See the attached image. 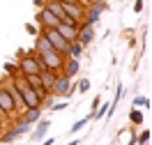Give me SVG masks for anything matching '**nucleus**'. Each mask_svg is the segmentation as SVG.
<instances>
[{"label":"nucleus","instance_id":"f257e3e1","mask_svg":"<svg viewBox=\"0 0 152 145\" xmlns=\"http://www.w3.org/2000/svg\"><path fill=\"white\" fill-rule=\"evenodd\" d=\"M16 69H19L21 76H26V74H39L42 71V60L35 51H30V53H21L19 62H16Z\"/></svg>","mask_w":152,"mask_h":145},{"label":"nucleus","instance_id":"f03ea898","mask_svg":"<svg viewBox=\"0 0 152 145\" xmlns=\"http://www.w3.org/2000/svg\"><path fill=\"white\" fill-rule=\"evenodd\" d=\"M39 60H42V67L48 69V71H53V74H62V69H65V55H60L58 51H48V53H37Z\"/></svg>","mask_w":152,"mask_h":145},{"label":"nucleus","instance_id":"7ed1b4c3","mask_svg":"<svg viewBox=\"0 0 152 145\" xmlns=\"http://www.w3.org/2000/svg\"><path fill=\"white\" fill-rule=\"evenodd\" d=\"M42 32H44V35H46V39L51 42V48H53V51H58L60 55H65V58H67V51H69V42H67V39L62 37V35H60L56 28L42 30Z\"/></svg>","mask_w":152,"mask_h":145},{"label":"nucleus","instance_id":"20e7f679","mask_svg":"<svg viewBox=\"0 0 152 145\" xmlns=\"http://www.w3.org/2000/svg\"><path fill=\"white\" fill-rule=\"evenodd\" d=\"M30 127L32 125H28V122H23V120H16V122H14V127H10V129H7V131H5V134L0 136V143H12V141H14V138H19V136H26L30 131Z\"/></svg>","mask_w":152,"mask_h":145},{"label":"nucleus","instance_id":"39448f33","mask_svg":"<svg viewBox=\"0 0 152 145\" xmlns=\"http://www.w3.org/2000/svg\"><path fill=\"white\" fill-rule=\"evenodd\" d=\"M58 23L60 21L51 14V12L46 9V7H42V9H37V28L39 30H48V28H58Z\"/></svg>","mask_w":152,"mask_h":145},{"label":"nucleus","instance_id":"423d86ee","mask_svg":"<svg viewBox=\"0 0 152 145\" xmlns=\"http://www.w3.org/2000/svg\"><path fill=\"white\" fill-rule=\"evenodd\" d=\"M0 85L10 92L12 101H14V108H16V113H23V111H26V104H23V97H21V92L16 90V85L12 83V78H10V81H5V83H0Z\"/></svg>","mask_w":152,"mask_h":145},{"label":"nucleus","instance_id":"0eeeda50","mask_svg":"<svg viewBox=\"0 0 152 145\" xmlns=\"http://www.w3.org/2000/svg\"><path fill=\"white\" fill-rule=\"evenodd\" d=\"M104 9H106V2H95L92 7H88V9H86V16H83L81 23H86V26H95Z\"/></svg>","mask_w":152,"mask_h":145},{"label":"nucleus","instance_id":"6e6552de","mask_svg":"<svg viewBox=\"0 0 152 145\" xmlns=\"http://www.w3.org/2000/svg\"><path fill=\"white\" fill-rule=\"evenodd\" d=\"M69 85H72V78H67L65 74H58V76H56V83H53V87H51V95H56V97H65V99H67Z\"/></svg>","mask_w":152,"mask_h":145},{"label":"nucleus","instance_id":"1a4fd4ad","mask_svg":"<svg viewBox=\"0 0 152 145\" xmlns=\"http://www.w3.org/2000/svg\"><path fill=\"white\" fill-rule=\"evenodd\" d=\"M92 39H95V28H92V26H86V23H78V37H76V42H78L81 46H90Z\"/></svg>","mask_w":152,"mask_h":145},{"label":"nucleus","instance_id":"9d476101","mask_svg":"<svg viewBox=\"0 0 152 145\" xmlns=\"http://www.w3.org/2000/svg\"><path fill=\"white\" fill-rule=\"evenodd\" d=\"M0 108L7 113V115H16V108H14V101H12V97H10V92L5 90V87L0 85Z\"/></svg>","mask_w":152,"mask_h":145},{"label":"nucleus","instance_id":"9b49d317","mask_svg":"<svg viewBox=\"0 0 152 145\" xmlns=\"http://www.w3.org/2000/svg\"><path fill=\"white\" fill-rule=\"evenodd\" d=\"M58 32L62 35V37L72 44V42H76V37H78V26H67V23H58Z\"/></svg>","mask_w":152,"mask_h":145},{"label":"nucleus","instance_id":"f8f14e48","mask_svg":"<svg viewBox=\"0 0 152 145\" xmlns=\"http://www.w3.org/2000/svg\"><path fill=\"white\" fill-rule=\"evenodd\" d=\"M44 7H46V9L51 12L60 23L67 19V14H65V9H62V5H60V0H46V2H44Z\"/></svg>","mask_w":152,"mask_h":145},{"label":"nucleus","instance_id":"ddd939ff","mask_svg":"<svg viewBox=\"0 0 152 145\" xmlns=\"http://www.w3.org/2000/svg\"><path fill=\"white\" fill-rule=\"evenodd\" d=\"M32 51H35V53H48V51H53V48H51V42L46 39V35H44L42 30L35 35V48H32Z\"/></svg>","mask_w":152,"mask_h":145},{"label":"nucleus","instance_id":"4468645a","mask_svg":"<svg viewBox=\"0 0 152 145\" xmlns=\"http://www.w3.org/2000/svg\"><path fill=\"white\" fill-rule=\"evenodd\" d=\"M35 125H37V127H35V131L30 134V141H42L44 134L48 131V127H51V120H42V117H39Z\"/></svg>","mask_w":152,"mask_h":145},{"label":"nucleus","instance_id":"2eb2a0df","mask_svg":"<svg viewBox=\"0 0 152 145\" xmlns=\"http://www.w3.org/2000/svg\"><path fill=\"white\" fill-rule=\"evenodd\" d=\"M42 113H44V108L37 106V108H26L23 113H21V120L23 122H28V125H35L39 117H42Z\"/></svg>","mask_w":152,"mask_h":145},{"label":"nucleus","instance_id":"dca6fc26","mask_svg":"<svg viewBox=\"0 0 152 145\" xmlns=\"http://www.w3.org/2000/svg\"><path fill=\"white\" fill-rule=\"evenodd\" d=\"M78 69H81V62L76 58H67L65 60V69H62V74H65L67 78H74L76 74H78Z\"/></svg>","mask_w":152,"mask_h":145},{"label":"nucleus","instance_id":"f3484780","mask_svg":"<svg viewBox=\"0 0 152 145\" xmlns=\"http://www.w3.org/2000/svg\"><path fill=\"white\" fill-rule=\"evenodd\" d=\"M56 76H58V74L48 71V69H42V71H39L42 85H44V90H48V95H51V87H53V83H56Z\"/></svg>","mask_w":152,"mask_h":145},{"label":"nucleus","instance_id":"a211bd4d","mask_svg":"<svg viewBox=\"0 0 152 145\" xmlns=\"http://www.w3.org/2000/svg\"><path fill=\"white\" fill-rule=\"evenodd\" d=\"M83 51H86V46H81L78 42H72V44H69V51H67V58H76V60H81Z\"/></svg>","mask_w":152,"mask_h":145},{"label":"nucleus","instance_id":"6ab92c4d","mask_svg":"<svg viewBox=\"0 0 152 145\" xmlns=\"http://www.w3.org/2000/svg\"><path fill=\"white\" fill-rule=\"evenodd\" d=\"M106 113H108V104H99V106H97V111L95 113H90V115H92V120H104V115Z\"/></svg>","mask_w":152,"mask_h":145},{"label":"nucleus","instance_id":"aec40b11","mask_svg":"<svg viewBox=\"0 0 152 145\" xmlns=\"http://www.w3.org/2000/svg\"><path fill=\"white\" fill-rule=\"evenodd\" d=\"M129 120H132V125L134 127H138L143 122V113L138 111V108H132V113H129Z\"/></svg>","mask_w":152,"mask_h":145},{"label":"nucleus","instance_id":"412c9836","mask_svg":"<svg viewBox=\"0 0 152 145\" xmlns=\"http://www.w3.org/2000/svg\"><path fill=\"white\" fill-rule=\"evenodd\" d=\"M90 120H92V115H88V117H83V120H78V122H76L74 127H72V134H76V131H81V129H83V127H86L88 122H90Z\"/></svg>","mask_w":152,"mask_h":145},{"label":"nucleus","instance_id":"4be33fe9","mask_svg":"<svg viewBox=\"0 0 152 145\" xmlns=\"http://www.w3.org/2000/svg\"><path fill=\"white\" fill-rule=\"evenodd\" d=\"M138 106L150 108V99H148V97H136V99H134V108H138Z\"/></svg>","mask_w":152,"mask_h":145},{"label":"nucleus","instance_id":"5701e85b","mask_svg":"<svg viewBox=\"0 0 152 145\" xmlns=\"http://www.w3.org/2000/svg\"><path fill=\"white\" fill-rule=\"evenodd\" d=\"M136 141H138V145H145L148 141H150V129H143L141 134L136 136Z\"/></svg>","mask_w":152,"mask_h":145},{"label":"nucleus","instance_id":"b1692460","mask_svg":"<svg viewBox=\"0 0 152 145\" xmlns=\"http://www.w3.org/2000/svg\"><path fill=\"white\" fill-rule=\"evenodd\" d=\"M76 90H78V92H88V90H90V81H88V78H81L78 85H76Z\"/></svg>","mask_w":152,"mask_h":145},{"label":"nucleus","instance_id":"393cba45","mask_svg":"<svg viewBox=\"0 0 152 145\" xmlns=\"http://www.w3.org/2000/svg\"><path fill=\"white\" fill-rule=\"evenodd\" d=\"M5 71H7V74H12V76H16V74H19L16 65H12V62H7V65H5Z\"/></svg>","mask_w":152,"mask_h":145},{"label":"nucleus","instance_id":"a878e982","mask_svg":"<svg viewBox=\"0 0 152 145\" xmlns=\"http://www.w3.org/2000/svg\"><path fill=\"white\" fill-rule=\"evenodd\" d=\"M51 111H53V113H56V111H62V108H67V101H60V104H51Z\"/></svg>","mask_w":152,"mask_h":145},{"label":"nucleus","instance_id":"bb28decb","mask_svg":"<svg viewBox=\"0 0 152 145\" xmlns=\"http://www.w3.org/2000/svg\"><path fill=\"white\" fill-rule=\"evenodd\" d=\"M134 12H136V14L143 12V0H136V2H134Z\"/></svg>","mask_w":152,"mask_h":145},{"label":"nucleus","instance_id":"cd10ccee","mask_svg":"<svg viewBox=\"0 0 152 145\" xmlns=\"http://www.w3.org/2000/svg\"><path fill=\"white\" fill-rule=\"evenodd\" d=\"M26 30H28V32H32V35H37V32H39V28H37V26H30V23L26 26Z\"/></svg>","mask_w":152,"mask_h":145},{"label":"nucleus","instance_id":"c85d7f7f","mask_svg":"<svg viewBox=\"0 0 152 145\" xmlns=\"http://www.w3.org/2000/svg\"><path fill=\"white\" fill-rule=\"evenodd\" d=\"M42 145H53V138H48V141H44Z\"/></svg>","mask_w":152,"mask_h":145},{"label":"nucleus","instance_id":"c756f323","mask_svg":"<svg viewBox=\"0 0 152 145\" xmlns=\"http://www.w3.org/2000/svg\"><path fill=\"white\" fill-rule=\"evenodd\" d=\"M81 143V141H78V138H76V141H72V143H67V145H78Z\"/></svg>","mask_w":152,"mask_h":145},{"label":"nucleus","instance_id":"7c9ffc66","mask_svg":"<svg viewBox=\"0 0 152 145\" xmlns=\"http://www.w3.org/2000/svg\"><path fill=\"white\" fill-rule=\"evenodd\" d=\"M95 2H106V0H95Z\"/></svg>","mask_w":152,"mask_h":145},{"label":"nucleus","instance_id":"2f4dec72","mask_svg":"<svg viewBox=\"0 0 152 145\" xmlns=\"http://www.w3.org/2000/svg\"><path fill=\"white\" fill-rule=\"evenodd\" d=\"M7 145H14V143H7Z\"/></svg>","mask_w":152,"mask_h":145}]
</instances>
